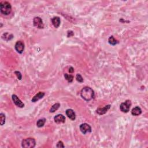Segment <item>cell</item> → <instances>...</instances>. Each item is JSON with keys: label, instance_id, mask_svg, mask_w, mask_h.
<instances>
[{"label": "cell", "instance_id": "cell-1", "mask_svg": "<svg viewBox=\"0 0 148 148\" xmlns=\"http://www.w3.org/2000/svg\"><path fill=\"white\" fill-rule=\"evenodd\" d=\"M81 97L86 101H90L94 98V92L91 87H85L81 92Z\"/></svg>", "mask_w": 148, "mask_h": 148}, {"label": "cell", "instance_id": "cell-2", "mask_svg": "<svg viewBox=\"0 0 148 148\" xmlns=\"http://www.w3.org/2000/svg\"><path fill=\"white\" fill-rule=\"evenodd\" d=\"M0 11L4 15H9L12 11V6L7 1H1L0 3Z\"/></svg>", "mask_w": 148, "mask_h": 148}, {"label": "cell", "instance_id": "cell-3", "mask_svg": "<svg viewBox=\"0 0 148 148\" xmlns=\"http://www.w3.org/2000/svg\"><path fill=\"white\" fill-rule=\"evenodd\" d=\"M36 142L34 138H28L22 141L21 146L24 148H33L35 146Z\"/></svg>", "mask_w": 148, "mask_h": 148}, {"label": "cell", "instance_id": "cell-4", "mask_svg": "<svg viewBox=\"0 0 148 148\" xmlns=\"http://www.w3.org/2000/svg\"><path fill=\"white\" fill-rule=\"evenodd\" d=\"M131 105V101L127 100L124 103H122L120 105V109L122 112L124 113H127L130 110V107Z\"/></svg>", "mask_w": 148, "mask_h": 148}, {"label": "cell", "instance_id": "cell-5", "mask_svg": "<svg viewBox=\"0 0 148 148\" xmlns=\"http://www.w3.org/2000/svg\"><path fill=\"white\" fill-rule=\"evenodd\" d=\"M33 24L35 27H37L39 29H42L44 28V24L43 21L41 17H35L33 20Z\"/></svg>", "mask_w": 148, "mask_h": 148}, {"label": "cell", "instance_id": "cell-6", "mask_svg": "<svg viewBox=\"0 0 148 148\" xmlns=\"http://www.w3.org/2000/svg\"><path fill=\"white\" fill-rule=\"evenodd\" d=\"M79 128H80L81 131L82 132L83 134H86L92 132L91 126H90L89 124H87V123H83V124H81Z\"/></svg>", "mask_w": 148, "mask_h": 148}, {"label": "cell", "instance_id": "cell-7", "mask_svg": "<svg viewBox=\"0 0 148 148\" xmlns=\"http://www.w3.org/2000/svg\"><path fill=\"white\" fill-rule=\"evenodd\" d=\"M15 48L17 53H19L20 54L23 53L24 50V44L22 41H17L15 44Z\"/></svg>", "mask_w": 148, "mask_h": 148}, {"label": "cell", "instance_id": "cell-8", "mask_svg": "<svg viewBox=\"0 0 148 148\" xmlns=\"http://www.w3.org/2000/svg\"><path fill=\"white\" fill-rule=\"evenodd\" d=\"M12 100H13V101H14V104L17 106V107L21 108H23L24 107V104H23V103L20 100V99L19 98V97H17L16 94H13L12 96Z\"/></svg>", "mask_w": 148, "mask_h": 148}, {"label": "cell", "instance_id": "cell-9", "mask_svg": "<svg viewBox=\"0 0 148 148\" xmlns=\"http://www.w3.org/2000/svg\"><path fill=\"white\" fill-rule=\"evenodd\" d=\"M110 107H111V105H108L105 106L103 108H99L96 110V112L100 115H102L105 114L108 112V110H109Z\"/></svg>", "mask_w": 148, "mask_h": 148}, {"label": "cell", "instance_id": "cell-10", "mask_svg": "<svg viewBox=\"0 0 148 148\" xmlns=\"http://www.w3.org/2000/svg\"><path fill=\"white\" fill-rule=\"evenodd\" d=\"M54 120L57 124L64 123L65 121V116L61 114H59L54 118Z\"/></svg>", "mask_w": 148, "mask_h": 148}, {"label": "cell", "instance_id": "cell-11", "mask_svg": "<svg viewBox=\"0 0 148 148\" xmlns=\"http://www.w3.org/2000/svg\"><path fill=\"white\" fill-rule=\"evenodd\" d=\"M65 113L67 116L71 120H75L76 119V114L75 112L71 109H67L65 111Z\"/></svg>", "mask_w": 148, "mask_h": 148}, {"label": "cell", "instance_id": "cell-12", "mask_svg": "<svg viewBox=\"0 0 148 148\" xmlns=\"http://www.w3.org/2000/svg\"><path fill=\"white\" fill-rule=\"evenodd\" d=\"M45 93L44 92H39L38 93H37L35 96L33 97V98H32L31 101L32 103H36L37 101H39V100H41L43 98V97L45 96Z\"/></svg>", "mask_w": 148, "mask_h": 148}, {"label": "cell", "instance_id": "cell-13", "mask_svg": "<svg viewBox=\"0 0 148 148\" xmlns=\"http://www.w3.org/2000/svg\"><path fill=\"white\" fill-rule=\"evenodd\" d=\"M52 23L55 28H59L60 25V23H61L60 19L59 17H57V16L53 17V18L52 19Z\"/></svg>", "mask_w": 148, "mask_h": 148}, {"label": "cell", "instance_id": "cell-14", "mask_svg": "<svg viewBox=\"0 0 148 148\" xmlns=\"http://www.w3.org/2000/svg\"><path fill=\"white\" fill-rule=\"evenodd\" d=\"M141 113H142V109H141V108L139 107H134L131 110V114L133 116H137L140 115Z\"/></svg>", "mask_w": 148, "mask_h": 148}, {"label": "cell", "instance_id": "cell-15", "mask_svg": "<svg viewBox=\"0 0 148 148\" xmlns=\"http://www.w3.org/2000/svg\"><path fill=\"white\" fill-rule=\"evenodd\" d=\"M2 39H4V40L6 41H9L11 40V39H13L14 38V35L12 34H10L8 32L4 33V34L2 35Z\"/></svg>", "mask_w": 148, "mask_h": 148}, {"label": "cell", "instance_id": "cell-16", "mask_svg": "<svg viewBox=\"0 0 148 148\" xmlns=\"http://www.w3.org/2000/svg\"><path fill=\"white\" fill-rule=\"evenodd\" d=\"M46 119L45 118H42L39 119V120L37 121V127H39V128H41V127H42L44 124H45L46 123Z\"/></svg>", "mask_w": 148, "mask_h": 148}, {"label": "cell", "instance_id": "cell-17", "mask_svg": "<svg viewBox=\"0 0 148 148\" xmlns=\"http://www.w3.org/2000/svg\"><path fill=\"white\" fill-rule=\"evenodd\" d=\"M108 42H109V43L111 45L115 46L118 43V42L115 38V37L113 36H110L109 39H108Z\"/></svg>", "mask_w": 148, "mask_h": 148}, {"label": "cell", "instance_id": "cell-18", "mask_svg": "<svg viewBox=\"0 0 148 148\" xmlns=\"http://www.w3.org/2000/svg\"><path fill=\"white\" fill-rule=\"evenodd\" d=\"M60 107V104L59 103L55 104L53 105L51 107V108L50 109V112H51V113H53V112L56 111V110L59 109Z\"/></svg>", "mask_w": 148, "mask_h": 148}, {"label": "cell", "instance_id": "cell-19", "mask_svg": "<svg viewBox=\"0 0 148 148\" xmlns=\"http://www.w3.org/2000/svg\"><path fill=\"white\" fill-rule=\"evenodd\" d=\"M64 78L69 83H71L73 81V79H74V76L72 75H69L68 74H64Z\"/></svg>", "mask_w": 148, "mask_h": 148}, {"label": "cell", "instance_id": "cell-20", "mask_svg": "<svg viewBox=\"0 0 148 148\" xmlns=\"http://www.w3.org/2000/svg\"><path fill=\"white\" fill-rule=\"evenodd\" d=\"M5 119L6 117L5 114L3 113H0V123H1V126H3L5 123Z\"/></svg>", "mask_w": 148, "mask_h": 148}, {"label": "cell", "instance_id": "cell-21", "mask_svg": "<svg viewBox=\"0 0 148 148\" xmlns=\"http://www.w3.org/2000/svg\"><path fill=\"white\" fill-rule=\"evenodd\" d=\"M76 81L79 82V83H82L83 82V78H82V76L81 75L79 74H78L76 75Z\"/></svg>", "mask_w": 148, "mask_h": 148}, {"label": "cell", "instance_id": "cell-22", "mask_svg": "<svg viewBox=\"0 0 148 148\" xmlns=\"http://www.w3.org/2000/svg\"><path fill=\"white\" fill-rule=\"evenodd\" d=\"M57 147H64V145L62 141H59L58 143H57L56 145Z\"/></svg>", "mask_w": 148, "mask_h": 148}, {"label": "cell", "instance_id": "cell-23", "mask_svg": "<svg viewBox=\"0 0 148 148\" xmlns=\"http://www.w3.org/2000/svg\"><path fill=\"white\" fill-rule=\"evenodd\" d=\"M15 74H16V75L17 76L18 79H19V80H21V78H22V75H21V73L19 71H15Z\"/></svg>", "mask_w": 148, "mask_h": 148}, {"label": "cell", "instance_id": "cell-24", "mask_svg": "<svg viewBox=\"0 0 148 148\" xmlns=\"http://www.w3.org/2000/svg\"><path fill=\"white\" fill-rule=\"evenodd\" d=\"M74 32H73L72 31H68L67 32V37L69 38V37H71L72 36H74Z\"/></svg>", "mask_w": 148, "mask_h": 148}, {"label": "cell", "instance_id": "cell-25", "mask_svg": "<svg viewBox=\"0 0 148 148\" xmlns=\"http://www.w3.org/2000/svg\"><path fill=\"white\" fill-rule=\"evenodd\" d=\"M69 72H70V73H71V74H72V73L74 72V68L72 67H70V68H69Z\"/></svg>", "mask_w": 148, "mask_h": 148}]
</instances>
